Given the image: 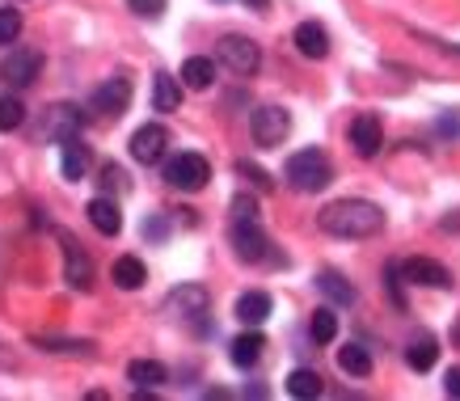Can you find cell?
I'll return each instance as SVG.
<instances>
[{
  "label": "cell",
  "mask_w": 460,
  "mask_h": 401,
  "mask_svg": "<svg viewBox=\"0 0 460 401\" xmlns=\"http://www.w3.org/2000/svg\"><path fill=\"white\" fill-rule=\"evenodd\" d=\"M321 233L338 236V241H363V236H376L385 228V211L367 199H338L330 208L317 211Z\"/></svg>",
  "instance_id": "obj_1"
},
{
  "label": "cell",
  "mask_w": 460,
  "mask_h": 401,
  "mask_svg": "<svg viewBox=\"0 0 460 401\" xmlns=\"http://www.w3.org/2000/svg\"><path fill=\"white\" fill-rule=\"evenodd\" d=\"M283 178H288V186H292V191L317 194V191H325V186L334 182V165H330V156L321 153V148H300V153L288 156Z\"/></svg>",
  "instance_id": "obj_2"
},
{
  "label": "cell",
  "mask_w": 460,
  "mask_h": 401,
  "mask_svg": "<svg viewBox=\"0 0 460 401\" xmlns=\"http://www.w3.org/2000/svg\"><path fill=\"white\" fill-rule=\"evenodd\" d=\"M216 56H220V64L233 72V76H253V72L262 68V51H258V42L241 39V34H224L220 47H216Z\"/></svg>",
  "instance_id": "obj_3"
},
{
  "label": "cell",
  "mask_w": 460,
  "mask_h": 401,
  "mask_svg": "<svg viewBox=\"0 0 460 401\" xmlns=\"http://www.w3.org/2000/svg\"><path fill=\"white\" fill-rule=\"evenodd\" d=\"M127 106H131V81H127V76L102 81L98 89H93V97H89V111L98 114V119H106V123H119L127 114Z\"/></svg>",
  "instance_id": "obj_4"
},
{
  "label": "cell",
  "mask_w": 460,
  "mask_h": 401,
  "mask_svg": "<svg viewBox=\"0 0 460 401\" xmlns=\"http://www.w3.org/2000/svg\"><path fill=\"white\" fill-rule=\"evenodd\" d=\"M208 178H211V165H208V156H199V153H178L165 165V182L173 186V191L195 194V191L208 186Z\"/></svg>",
  "instance_id": "obj_5"
},
{
  "label": "cell",
  "mask_w": 460,
  "mask_h": 401,
  "mask_svg": "<svg viewBox=\"0 0 460 401\" xmlns=\"http://www.w3.org/2000/svg\"><path fill=\"white\" fill-rule=\"evenodd\" d=\"M250 131H253V144L258 148H279L288 131H292V114L283 106H258L250 114Z\"/></svg>",
  "instance_id": "obj_6"
},
{
  "label": "cell",
  "mask_w": 460,
  "mask_h": 401,
  "mask_svg": "<svg viewBox=\"0 0 460 401\" xmlns=\"http://www.w3.org/2000/svg\"><path fill=\"white\" fill-rule=\"evenodd\" d=\"M228 241H233V249H237V258H245V263H262L266 254H270V241H266L262 224L245 220V216H233Z\"/></svg>",
  "instance_id": "obj_7"
},
{
  "label": "cell",
  "mask_w": 460,
  "mask_h": 401,
  "mask_svg": "<svg viewBox=\"0 0 460 401\" xmlns=\"http://www.w3.org/2000/svg\"><path fill=\"white\" fill-rule=\"evenodd\" d=\"M397 271H402V279H405V283H414V288H435V291H452V288H456L452 271H447V266H439L435 258H405V263H397Z\"/></svg>",
  "instance_id": "obj_8"
},
{
  "label": "cell",
  "mask_w": 460,
  "mask_h": 401,
  "mask_svg": "<svg viewBox=\"0 0 460 401\" xmlns=\"http://www.w3.org/2000/svg\"><path fill=\"white\" fill-rule=\"evenodd\" d=\"M81 127H84V114L76 111V106H68V102H59V106H51L47 119H42L39 144H64V139H72Z\"/></svg>",
  "instance_id": "obj_9"
},
{
  "label": "cell",
  "mask_w": 460,
  "mask_h": 401,
  "mask_svg": "<svg viewBox=\"0 0 460 401\" xmlns=\"http://www.w3.org/2000/svg\"><path fill=\"white\" fill-rule=\"evenodd\" d=\"M64 279H68V288H76V291H93V279H98L93 258H89L76 241H68V236H64Z\"/></svg>",
  "instance_id": "obj_10"
},
{
  "label": "cell",
  "mask_w": 460,
  "mask_h": 401,
  "mask_svg": "<svg viewBox=\"0 0 460 401\" xmlns=\"http://www.w3.org/2000/svg\"><path fill=\"white\" fill-rule=\"evenodd\" d=\"M169 148V131L161 123H144L136 136H131V156L140 161V165H156Z\"/></svg>",
  "instance_id": "obj_11"
},
{
  "label": "cell",
  "mask_w": 460,
  "mask_h": 401,
  "mask_svg": "<svg viewBox=\"0 0 460 401\" xmlns=\"http://www.w3.org/2000/svg\"><path fill=\"white\" fill-rule=\"evenodd\" d=\"M208 305H211V296H208V288H199V283H181V288H173L165 296V308L169 313H178V317H203L208 313Z\"/></svg>",
  "instance_id": "obj_12"
},
{
  "label": "cell",
  "mask_w": 460,
  "mask_h": 401,
  "mask_svg": "<svg viewBox=\"0 0 460 401\" xmlns=\"http://www.w3.org/2000/svg\"><path fill=\"white\" fill-rule=\"evenodd\" d=\"M350 144H355V153L359 156H376L380 153L385 127H380L376 114H355V123H350Z\"/></svg>",
  "instance_id": "obj_13"
},
{
  "label": "cell",
  "mask_w": 460,
  "mask_h": 401,
  "mask_svg": "<svg viewBox=\"0 0 460 401\" xmlns=\"http://www.w3.org/2000/svg\"><path fill=\"white\" fill-rule=\"evenodd\" d=\"M84 216H89V224H93L102 236H119V233H123V211H119V203H114L111 194H98V199H89Z\"/></svg>",
  "instance_id": "obj_14"
},
{
  "label": "cell",
  "mask_w": 460,
  "mask_h": 401,
  "mask_svg": "<svg viewBox=\"0 0 460 401\" xmlns=\"http://www.w3.org/2000/svg\"><path fill=\"white\" fill-rule=\"evenodd\" d=\"M292 39H296V51H300L305 59H325L330 56V30L321 26V22H300Z\"/></svg>",
  "instance_id": "obj_15"
},
{
  "label": "cell",
  "mask_w": 460,
  "mask_h": 401,
  "mask_svg": "<svg viewBox=\"0 0 460 401\" xmlns=\"http://www.w3.org/2000/svg\"><path fill=\"white\" fill-rule=\"evenodd\" d=\"M42 72V56L39 51H13L9 56V64H4V76H9V85L13 89H26V85H34V76Z\"/></svg>",
  "instance_id": "obj_16"
},
{
  "label": "cell",
  "mask_w": 460,
  "mask_h": 401,
  "mask_svg": "<svg viewBox=\"0 0 460 401\" xmlns=\"http://www.w3.org/2000/svg\"><path fill=\"white\" fill-rule=\"evenodd\" d=\"M178 81H181V89H195V94H203V89H211V81H216V64H211L208 56H190L186 64H181Z\"/></svg>",
  "instance_id": "obj_17"
},
{
  "label": "cell",
  "mask_w": 460,
  "mask_h": 401,
  "mask_svg": "<svg viewBox=\"0 0 460 401\" xmlns=\"http://www.w3.org/2000/svg\"><path fill=\"white\" fill-rule=\"evenodd\" d=\"M127 380L136 388H161L169 380V368L161 360H131L127 363Z\"/></svg>",
  "instance_id": "obj_18"
},
{
  "label": "cell",
  "mask_w": 460,
  "mask_h": 401,
  "mask_svg": "<svg viewBox=\"0 0 460 401\" xmlns=\"http://www.w3.org/2000/svg\"><path fill=\"white\" fill-rule=\"evenodd\" d=\"M64 178L68 182H81L84 174H89V165H93V153H89V144H81V139L72 136V139H64Z\"/></svg>",
  "instance_id": "obj_19"
},
{
  "label": "cell",
  "mask_w": 460,
  "mask_h": 401,
  "mask_svg": "<svg viewBox=\"0 0 460 401\" xmlns=\"http://www.w3.org/2000/svg\"><path fill=\"white\" fill-rule=\"evenodd\" d=\"M153 106H156L161 114L181 111V81H178V76H169V72H156V76H153Z\"/></svg>",
  "instance_id": "obj_20"
},
{
  "label": "cell",
  "mask_w": 460,
  "mask_h": 401,
  "mask_svg": "<svg viewBox=\"0 0 460 401\" xmlns=\"http://www.w3.org/2000/svg\"><path fill=\"white\" fill-rule=\"evenodd\" d=\"M262 351H266V338L258 330L250 334H241V338H233V351H228V360L237 363V368H253V363L262 360Z\"/></svg>",
  "instance_id": "obj_21"
},
{
  "label": "cell",
  "mask_w": 460,
  "mask_h": 401,
  "mask_svg": "<svg viewBox=\"0 0 460 401\" xmlns=\"http://www.w3.org/2000/svg\"><path fill=\"white\" fill-rule=\"evenodd\" d=\"M270 296L266 291H245L237 300V317H241V325H262L266 317H270Z\"/></svg>",
  "instance_id": "obj_22"
},
{
  "label": "cell",
  "mask_w": 460,
  "mask_h": 401,
  "mask_svg": "<svg viewBox=\"0 0 460 401\" xmlns=\"http://www.w3.org/2000/svg\"><path fill=\"white\" fill-rule=\"evenodd\" d=\"M435 360H439V343H435L431 334H419V338L410 343V351H405V363H410L414 372H431Z\"/></svg>",
  "instance_id": "obj_23"
},
{
  "label": "cell",
  "mask_w": 460,
  "mask_h": 401,
  "mask_svg": "<svg viewBox=\"0 0 460 401\" xmlns=\"http://www.w3.org/2000/svg\"><path fill=\"white\" fill-rule=\"evenodd\" d=\"M111 279H114V283H119L123 291H136V288H144V279H148V271H144L140 258H131V254H123V258L114 263Z\"/></svg>",
  "instance_id": "obj_24"
},
{
  "label": "cell",
  "mask_w": 460,
  "mask_h": 401,
  "mask_svg": "<svg viewBox=\"0 0 460 401\" xmlns=\"http://www.w3.org/2000/svg\"><path fill=\"white\" fill-rule=\"evenodd\" d=\"M34 346L47 351V355H81V360H93V355H98L89 338H76V343H72V338H39Z\"/></svg>",
  "instance_id": "obj_25"
},
{
  "label": "cell",
  "mask_w": 460,
  "mask_h": 401,
  "mask_svg": "<svg viewBox=\"0 0 460 401\" xmlns=\"http://www.w3.org/2000/svg\"><path fill=\"white\" fill-rule=\"evenodd\" d=\"M338 368L347 376H372V355H367V346L359 343H347L338 351Z\"/></svg>",
  "instance_id": "obj_26"
},
{
  "label": "cell",
  "mask_w": 460,
  "mask_h": 401,
  "mask_svg": "<svg viewBox=\"0 0 460 401\" xmlns=\"http://www.w3.org/2000/svg\"><path fill=\"white\" fill-rule=\"evenodd\" d=\"M283 385H288V393H292V397H305V401L308 397H321V376L313 372V368H296Z\"/></svg>",
  "instance_id": "obj_27"
},
{
  "label": "cell",
  "mask_w": 460,
  "mask_h": 401,
  "mask_svg": "<svg viewBox=\"0 0 460 401\" xmlns=\"http://www.w3.org/2000/svg\"><path fill=\"white\" fill-rule=\"evenodd\" d=\"M317 288L325 291L334 305H350V300H355V288H350V283L338 275V271H321V275H317Z\"/></svg>",
  "instance_id": "obj_28"
},
{
  "label": "cell",
  "mask_w": 460,
  "mask_h": 401,
  "mask_svg": "<svg viewBox=\"0 0 460 401\" xmlns=\"http://www.w3.org/2000/svg\"><path fill=\"white\" fill-rule=\"evenodd\" d=\"M308 334H313V343L330 346L338 338V317L330 313V308H317V313H313V321H308Z\"/></svg>",
  "instance_id": "obj_29"
},
{
  "label": "cell",
  "mask_w": 460,
  "mask_h": 401,
  "mask_svg": "<svg viewBox=\"0 0 460 401\" xmlns=\"http://www.w3.org/2000/svg\"><path fill=\"white\" fill-rule=\"evenodd\" d=\"M22 123H26L22 97H0V131H17Z\"/></svg>",
  "instance_id": "obj_30"
},
{
  "label": "cell",
  "mask_w": 460,
  "mask_h": 401,
  "mask_svg": "<svg viewBox=\"0 0 460 401\" xmlns=\"http://www.w3.org/2000/svg\"><path fill=\"white\" fill-rule=\"evenodd\" d=\"M237 174H241V178H250L253 191H262V194L275 191V178H270L262 165H253V161H237Z\"/></svg>",
  "instance_id": "obj_31"
},
{
  "label": "cell",
  "mask_w": 460,
  "mask_h": 401,
  "mask_svg": "<svg viewBox=\"0 0 460 401\" xmlns=\"http://www.w3.org/2000/svg\"><path fill=\"white\" fill-rule=\"evenodd\" d=\"M17 34H22V13H17L13 4H4L0 9V47H9Z\"/></svg>",
  "instance_id": "obj_32"
},
{
  "label": "cell",
  "mask_w": 460,
  "mask_h": 401,
  "mask_svg": "<svg viewBox=\"0 0 460 401\" xmlns=\"http://www.w3.org/2000/svg\"><path fill=\"white\" fill-rule=\"evenodd\" d=\"M127 4H131L136 17H148V22H156V17L169 9V0H127Z\"/></svg>",
  "instance_id": "obj_33"
},
{
  "label": "cell",
  "mask_w": 460,
  "mask_h": 401,
  "mask_svg": "<svg viewBox=\"0 0 460 401\" xmlns=\"http://www.w3.org/2000/svg\"><path fill=\"white\" fill-rule=\"evenodd\" d=\"M144 236H148V241H165V236H169V220H165V216H148V220H144Z\"/></svg>",
  "instance_id": "obj_34"
},
{
  "label": "cell",
  "mask_w": 460,
  "mask_h": 401,
  "mask_svg": "<svg viewBox=\"0 0 460 401\" xmlns=\"http://www.w3.org/2000/svg\"><path fill=\"white\" fill-rule=\"evenodd\" d=\"M233 216L258 220V199H253V194H237V199H233Z\"/></svg>",
  "instance_id": "obj_35"
},
{
  "label": "cell",
  "mask_w": 460,
  "mask_h": 401,
  "mask_svg": "<svg viewBox=\"0 0 460 401\" xmlns=\"http://www.w3.org/2000/svg\"><path fill=\"white\" fill-rule=\"evenodd\" d=\"M435 127H439V136H447V139H452V136H460V114H456V111L439 114V123H435Z\"/></svg>",
  "instance_id": "obj_36"
},
{
  "label": "cell",
  "mask_w": 460,
  "mask_h": 401,
  "mask_svg": "<svg viewBox=\"0 0 460 401\" xmlns=\"http://www.w3.org/2000/svg\"><path fill=\"white\" fill-rule=\"evenodd\" d=\"M102 186H106V191H111V186H119V191H123V186H127V174L119 165H106V169H102Z\"/></svg>",
  "instance_id": "obj_37"
},
{
  "label": "cell",
  "mask_w": 460,
  "mask_h": 401,
  "mask_svg": "<svg viewBox=\"0 0 460 401\" xmlns=\"http://www.w3.org/2000/svg\"><path fill=\"white\" fill-rule=\"evenodd\" d=\"M402 283H405V279H402V271H397V263H393L389 266V291H393V305H397V308L405 305V300H402Z\"/></svg>",
  "instance_id": "obj_38"
},
{
  "label": "cell",
  "mask_w": 460,
  "mask_h": 401,
  "mask_svg": "<svg viewBox=\"0 0 460 401\" xmlns=\"http://www.w3.org/2000/svg\"><path fill=\"white\" fill-rule=\"evenodd\" d=\"M444 393H447V397H460V363H456V368H447V376H444Z\"/></svg>",
  "instance_id": "obj_39"
},
{
  "label": "cell",
  "mask_w": 460,
  "mask_h": 401,
  "mask_svg": "<svg viewBox=\"0 0 460 401\" xmlns=\"http://www.w3.org/2000/svg\"><path fill=\"white\" fill-rule=\"evenodd\" d=\"M452 343L460 346V317H456V325H452Z\"/></svg>",
  "instance_id": "obj_40"
},
{
  "label": "cell",
  "mask_w": 460,
  "mask_h": 401,
  "mask_svg": "<svg viewBox=\"0 0 460 401\" xmlns=\"http://www.w3.org/2000/svg\"><path fill=\"white\" fill-rule=\"evenodd\" d=\"M245 4H253V9H266V4H270V0H245Z\"/></svg>",
  "instance_id": "obj_41"
},
{
  "label": "cell",
  "mask_w": 460,
  "mask_h": 401,
  "mask_svg": "<svg viewBox=\"0 0 460 401\" xmlns=\"http://www.w3.org/2000/svg\"><path fill=\"white\" fill-rule=\"evenodd\" d=\"M9 4H13V0H9Z\"/></svg>",
  "instance_id": "obj_42"
}]
</instances>
